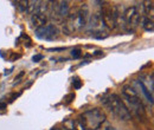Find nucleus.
Here are the masks:
<instances>
[{
  "instance_id": "1",
  "label": "nucleus",
  "mask_w": 154,
  "mask_h": 130,
  "mask_svg": "<svg viewBox=\"0 0 154 130\" xmlns=\"http://www.w3.org/2000/svg\"><path fill=\"white\" fill-rule=\"evenodd\" d=\"M106 113L100 108H94L79 115L78 121L87 130H98L106 123Z\"/></svg>"
},
{
  "instance_id": "2",
  "label": "nucleus",
  "mask_w": 154,
  "mask_h": 130,
  "mask_svg": "<svg viewBox=\"0 0 154 130\" xmlns=\"http://www.w3.org/2000/svg\"><path fill=\"white\" fill-rule=\"evenodd\" d=\"M122 96L125 98V102L127 103V109L132 110L136 116L139 117H145L146 115V109L142 103L141 97L137 95L136 90L131 85H125L122 88Z\"/></svg>"
},
{
  "instance_id": "3",
  "label": "nucleus",
  "mask_w": 154,
  "mask_h": 130,
  "mask_svg": "<svg viewBox=\"0 0 154 130\" xmlns=\"http://www.w3.org/2000/svg\"><path fill=\"white\" fill-rule=\"evenodd\" d=\"M108 108L109 110L115 115L116 117H119L122 121H129L132 118L131 111L127 109L125 102L116 95V93H110L107 97L103 98L102 101Z\"/></svg>"
},
{
  "instance_id": "4",
  "label": "nucleus",
  "mask_w": 154,
  "mask_h": 130,
  "mask_svg": "<svg viewBox=\"0 0 154 130\" xmlns=\"http://www.w3.org/2000/svg\"><path fill=\"white\" fill-rule=\"evenodd\" d=\"M141 12L137 6H131L123 12V23H125V31L134 32L140 24Z\"/></svg>"
},
{
  "instance_id": "5",
  "label": "nucleus",
  "mask_w": 154,
  "mask_h": 130,
  "mask_svg": "<svg viewBox=\"0 0 154 130\" xmlns=\"http://www.w3.org/2000/svg\"><path fill=\"white\" fill-rule=\"evenodd\" d=\"M88 19H89V8L84 4L78 8L75 14V30L81 31L88 25Z\"/></svg>"
},
{
  "instance_id": "6",
  "label": "nucleus",
  "mask_w": 154,
  "mask_h": 130,
  "mask_svg": "<svg viewBox=\"0 0 154 130\" xmlns=\"http://www.w3.org/2000/svg\"><path fill=\"white\" fill-rule=\"evenodd\" d=\"M58 29L55 25H45L36 30V37L43 40H54L58 37Z\"/></svg>"
},
{
  "instance_id": "7",
  "label": "nucleus",
  "mask_w": 154,
  "mask_h": 130,
  "mask_svg": "<svg viewBox=\"0 0 154 130\" xmlns=\"http://www.w3.org/2000/svg\"><path fill=\"white\" fill-rule=\"evenodd\" d=\"M89 32H93V35H95L97 32H102V31H107L106 25L102 20V17L100 13H94L93 17L90 18L89 21Z\"/></svg>"
},
{
  "instance_id": "8",
  "label": "nucleus",
  "mask_w": 154,
  "mask_h": 130,
  "mask_svg": "<svg viewBox=\"0 0 154 130\" xmlns=\"http://www.w3.org/2000/svg\"><path fill=\"white\" fill-rule=\"evenodd\" d=\"M101 17H102V20L106 25V27L108 30H113L115 29L116 25H115V19H114V14H113V10L112 7H103L102 11L100 12Z\"/></svg>"
},
{
  "instance_id": "9",
  "label": "nucleus",
  "mask_w": 154,
  "mask_h": 130,
  "mask_svg": "<svg viewBox=\"0 0 154 130\" xmlns=\"http://www.w3.org/2000/svg\"><path fill=\"white\" fill-rule=\"evenodd\" d=\"M54 7H56V16L66 18L68 14L70 13V6H69V1H60V2H52Z\"/></svg>"
},
{
  "instance_id": "10",
  "label": "nucleus",
  "mask_w": 154,
  "mask_h": 130,
  "mask_svg": "<svg viewBox=\"0 0 154 130\" xmlns=\"http://www.w3.org/2000/svg\"><path fill=\"white\" fill-rule=\"evenodd\" d=\"M48 23V17L46 14H43V13H38V12H35L31 17V24L32 26L37 30V29H40L43 26H45Z\"/></svg>"
},
{
  "instance_id": "11",
  "label": "nucleus",
  "mask_w": 154,
  "mask_h": 130,
  "mask_svg": "<svg viewBox=\"0 0 154 130\" xmlns=\"http://www.w3.org/2000/svg\"><path fill=\"white\" fill-rule=\"evenodd\" d=\"M142 79H146V80H140L142 84L147 83V85H145L147 88V90L149 91L151 93H153V74H146V76H142L141 77Z\"/></svg>"
},
{
  "instance_id": "12",
  "label": "nucleus",
  "mask_w": 154,
  "mask_h": 130,
  "mask_svg": "<svg viewBox=\"0 0 154 130\" xmlns=\"http://www.w3.org/2000/svg\"><path fill=\"white\" fill-rule=\"evenodd\" d=\"M142 27H143V30L147 31V32H153V30H154L153 19L148 18V17L142 18Z\"/></svg>"
},
{
  "instance_id": "13",
  "label": "nucleus",
  "mask_w": 154,
  "mask_h": 130,
  "mask_svg": "<svg viewBox=\"0 0 154 130\" xmlns=\"http://www.w3.org/2000/svg\"><path fill=\"white\" fill-rule=\"evenodd\" d=\"M143 10H145V13L147 14V17L151 19H153L154 14V6H153V1H145L143 2Z\"/></svg>"
},
{
  "instance_id": "14",
  "label": "nucleus",
  "mask_w": 154,
  "mask_h": 130,
  "mask_svg": "<svg viewBox=\"0 0 154 130\" xmlns=\"http://www.w3.org/2000/svg\"><path fill=\"white\" fill-rule=\"evenodd\" d=\"M137 85L140 86V89H141V91H142V93L145 95V97H146V98L148 99V102H149L151 104H153V93H151V92H149V91L147 90V88H146V86H145V85H143V84H142V83H141L140 80L137 82Z\"/></svg>"
},
{
  "instance_id": "15",
  "label": "nucleus",
  "mask_w": 154,
  "mask_h": 130,
  "mask_svg": "<svg viewBox=\"0 0 154 130\" xmlns=\"http://www.w3.org/2000/svg\"><path fill=\"white\" fill-rule=\"evenodd\" d=\"M39 2L40 1H29V4H27V10H26V13H30V14H33L35 12H36V10H37V7H38Z\"/></svg>"
},
{
  "instance_id": "16",
  "label": "nucleus",
  "mask_w": 154,
  "mask_h": 130,
  "mask_svg": "<svg viewBox=\"0 0 154 130\" xmlns=\"http://www.w3.org/2000/svg\"><path fill=\"white\" fill-rule=\"evenodd\" d=\"M27 4H29V1H27V0H24V1H17V7L19 8L20 12H25V13H26Z\"/></svg>"
},
{
  "instance_id": "17",
  "label": "nucleus",
  "mask_w": 154,
  "mask_h": 130,
  "mask_svg": "<svg viewBox=\"0 0 154 130\" xmlns=\"http://www.w3.org/2000/svg\"><path fill=\"white\" fill-rule=\"evenodd\" d=\"M72 85H74V88L76 90H78V89H81V86L83 85V83H82V80L79 78H74L72 79Z\"/></svg>"
},
{
  "instance_id": "18",
  "label": "nucleus",
  "mask_w": 154,
  "mask_h": 130,
  "mask_svg": "<svg viewBox=\"0 0 154 130\" xmlns=\"http://www.w3.org/2000/svg\"><path fill=\"white\" fill-rule=\"evenodd\" d=\"M71 55H72V57H74V58H79V57L82 56V51H81L79 49H76V50H72Z\"/></svg>"
},
{
  "instance_id": "19",
  "label": "nucleus",
  "mask_w": 154,
  "mask_h": 130,
  "mask_svg": "<svg viewBox=\"0 0 154 130\" xmlns=\"http://www.w3.org/2000/svg\"><path fill=\"white\" fill-rule=\"evenodd\" d=\"M74 98H75V93H70V95L66 97V101H65L64 103H65V104H70V103L72 102Z\"/></svg>"
},
{
  "instance_id": "20",
  "label": "nucleus",
  "mask_w": 154,
  "mask_h": 130,
  "mask_svg": "<svg viewBox=\"0 0 154 130\" xmlns=\"http://www.w3.org/2000/svg\"><path fill=\"white\" fill-rule=\"evenodd\" d=\"M103 130H115V129H114V127H113L112 124H109V123H106V125L103 127Z\"/></svg>"
},
{
  "instance_id": "21",
  "label": "nucleus",
  "mask_w": 154,
  "mask_h": 130,
  "mask_svg": "<svg viewBox=\"0 0 154 130\" xmlns=\"http://www.w3.org/2000/svg\"><path fill=\"white\" fill-rule=\"evenodd\" d=\"M42 59H43V55H37V56H35L32 58L33 62H39V60H42Z\"/></svg>"
},
{
  "instance_id": "22",
  "label": "nucleus",
  "mask_w": 154,
  "mask_h": 130,
  "mask_svg": "<svg viewBox=\"0 0 154 130\" xmlns=\"http://www.w3.org/2000/svg\"><path fill=\"white\" fill-rule=\"evenodd\" d=\"M5 108H6V103H0V110H2Z\"/></svg>"
},
{
  "instance_id": "23",
  "label": "nucleus",
  "mask_w": 154,
  "mask_h": 130,
  "mask_svg": "<svg viewBox=\"0 0 154 130\" xmlns=\"http://www.w3.org/2000/svg\"><path fill=\"white\" fill-rule=\"evenodd\" d=\"M94 55H95V56H102L103 53H102V51H96V52H95Z\"/></svg>"
},
{
  "instance_id": "24",
  "label": "nucleus",
  "mask_w": 154,
  "mask_h": 130,
  "mask_svg": "<svg viewBox=\"0 0 154 130\" xmlns=\"http://www.w3.org/2000/svg\"><path fill=\"white\" fill-rule=\"evenodd\" d=\"M63 130H76V129H65V128H63Z\"/></svg>"
}]
</instances>
